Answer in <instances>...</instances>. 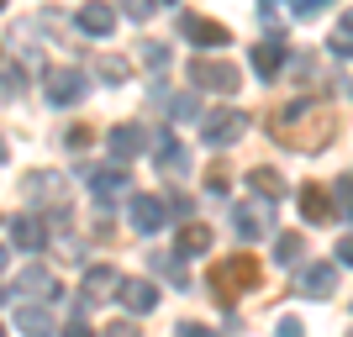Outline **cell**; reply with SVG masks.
<instances>
[{
  "mask_svg": "<svg viewBox=\"0 0 353 337\" xmlns=\"http://www.w3.org/2000/svg\"><path fill=\"white\" fill-rule=\"evenodd\" d=\"M63 337H95V332H90L85 322H69V327H63Z\"/></svg>",
  "mask_w": 353,
  "mask_h": 337,
  "instance_id": "obj_39",
  "label": "cell"
},
{
  "mask_svg": "<svg viewBox=\"0 0 353 337\" xmlns=\"http://www.w3.org/2000/svg\"><path fill=\"white\" fill-rule=\"evenodd\" d=\"M280 69H285V37L274 32L264 43H253V74H259V79H274Z\"/></svg>",
  "mask_w": 353,
  "mask_h": 337,
  "instance_id": "obj_11",
  "label": "cell"
},
{
  "mask_svg": "<svg viewBox=\"0 0 353 337\" xmlns=\"http://www.w3.org/2000/svg\"><path fill=\"white\" fill-rule=\"evenodd\" d=\"M269 137L290 153H322L332 137H338V116L316 101H290L269 116Z\"/></svg>",
  "mask_w": 353,
  "mask_h": 337,
  "instance_id": "obj_1",
  "label": "cell"
},
{
  "mask_svg": "<svg viewBox=\"0 0 353 337\" xmlns=\"http://www.w3.org/2000/svg\"><path fill=\"white\" fill-rule=\"evenodd\" d=\"M179 37H190L195 48H227V43H232V32L221 27V21H211V16H195V11L179 16Z\"/></svg>",
  "mask_w": 353,
  "mask_h": 337,
  "instance_id": "obj_6",
  "label": "cell"
},
{
  "mask_svg": "<svg viewBox=\"0 0 353 337\" xmlns=\"http://www.w3.org/2000/svg\"><path fill=\"white\" fill-rule=\"evenodd\" d=\"M269 211H274V201H243V205L232 211L237 237H243V243H259V237L274 227V216H269Z\"/></svg>",
  "mask_w": 353,
  "mask_h": 337,
  "instance_id": "obj_4",
  "label": "cell"
},
{
  "mask_svg": "<svg viewBox=\"0 0 353 337\" xmlns=\"http://www.w3.org/2000/svg\"><path fill=\"white\" fill-rule=\"evenodd\" d=\"M243 127H248V116H243V111H211L201 137H206L211 147H227V143H237V137H243Z\"/></svg>",
  "mask_w": 353,
  "mask_h": 337,
  "instance_id": "obj_8",
  "label": "cell"
},
{
  "mask_svg": "<svg viewBox=\"0 0 353 337\" xmlns=\"http://www.w3.org/2000/svg\"><path fill=\"white\" fill-rule=\"evenodd\" d=\"M95 74H101L105 85H127V74H132V63L121 59V53H101V59H95Z\"/></svg>",
  "mask_w": 353,
  "mask_h": 337,
  "instance_id": "obj_24",
  "label": "cell"
},
{
  "mask_svg": "<svg viewBox=\"0 0 353 337\" xmlns=\"http://www.w3.org/2000/svg\"><path fill=\"white\" fill-rule=\"evenodd\" d=\"M127 211H132V227L143 237H159L163 227H169V201H163V195H132Z\"/></svg>",
  "mask_w": 353,
  "mask_h": 337,
  "instance_id": "obj_5",
  "label": "cell"
},
{
  "mask_svg": "<svg viewBox=\"0 0 353 337\" xmlns=\"http://www.w3.org/2000/svg\"><path fill=\"white\" fill-rule=\"evenodd\" d=\"M348 337H353V332H348Z\"/></svg>",
  "mask_w": 353,
  "mask_h": 337,
  "instance_id": "obj_47",
  "label": "cell"
},
{
  "mask_svg": "<svg viewBox=\"0 0 353 337\" xmlns=\"http://www.w3.org/2000/svg\"><path fill=\"white\" fill-rule=\"evenodd\" d=\"M21 195H32V201H53V205H69V190H63L59 174H27L21 179ZM48 205V211H53Z\"/></svg>",
  "mask_w": 353,
  "mask_h": 337,
  "instance_id": "obj_14",
  "label": "cell"
},
{
  "mask_svg": "<svg viewBox=\"0 0 353 337\" xmlns=\"http://www.w3.org/2000/svg\"><path fill=\"white\" fill-rule=\"evenodd\" d=\"M332 211H338L343 221H353V174H343L338 185H332Z\"/></svg>",
  "mask_w": 353,
  "mask_h": 337,
  "instance_id": "obj_26",
  "label": "cell"
},
{
  "mask_svg": "<svg viewBox=\"0 0 353 337\" xmlns=\"http://www.w3.org/2000/svg\"><path fill=\"white\" fill-rule=\"evenodd\" d=\"M348 95H353V85H348Z\"/></svg>",
  "mask_w": 353,
  "mask_h": 337,
  "instance_id": "obj_46",
  "label": "cell"
},
{
  "mask_svg": "<svg viewBox=\"0 0 353 337\" xmlns=\"http://www.w3.org/2000/svg\"><path fill=\"white\" fill-rule=\"evenodd\" d=\"M169 216H190V195H169Z\"/></svg>",
  "mask_w": 353,
  "mask_h": 337,
  "instance_id": "obj_33",
  "label": "cell"
},
{
  "mask_svg": "<svg viewBox=\"0 0 353 337\" xmlns=\"http://www.w3.org/2000/svg\"><path fill=\"white\" fill-rule=\"evenodd\" d=\"M101 337H143V332H137V327L132 322H111V327H105V332Z\"/></svg>",
  "mask_w": 353,
  "mask_h": 337,
  "instance_id": "obj_32",
  "label": "cell"
},
{
  "mask_svg": "<svg viewBox=\"0 0 353 337\" xmlns=\"http://www.w3.org/2000/svg\"><path fill=\"white\" fill-rule=\"evenodd\" d=\"M121 290V274L111 264H95L85 269V300H111V295Z\"/></svg>",
  "mask_w": 353,
  "mask_h": 337,
  "instance_id": "obj_16",
  "label": "cell"
},
{
  "mask_svg": "<svg viewBox=\"0 0 353 337\" xmlns=\"http://www.w3.org/2000/svg\"><path fill=\"white\" fill-rule=\"evenodd\" d=\"M206 248H211V227H206V221H185L174 253H206Z\"/></svg>",
  "mask_w": 353,
  "mask_h": 337,
  "instance_id": "obj_23",
  "label": "cell"
},
{
  "mask_svg": "<svg viewBox=\"0 0 353 337\" xmlns=\"http://www.w3.org/2000/svg\"><path fill=\"white\" fill-rule=\"evenodd\" d=\"M301 216L311 221V227H327V221L338 216V211H332V190H316V185H301Z\"/></svg>",
  "mask_w": 353,
  "mask_h": 337,
  "instance_id": "obj_12",
  "label": "cell"
},
{
  "mask_svg": "<svg viewBox=\"0 0 353 337\" xmlns=\"http://www.w3.org/2000/svg\"><path fill=\"white\" fill-rule=\"evenodd\" d=\"M0 163H6V143H0Z\"/></svg>",
  "mask_w": 353,
  "mask_h": 337,
  "instance_id": "obj_42",
  "label": "cell"
},
{
  "mask_svg": "<svg viewBox=\"0 0 353 337\" xmlns=\"http://www.w3.org/2000/svg\"><path fill=\"white\" fill-rule=\"evenodd\" d=\"M0 269H6V248H0Z\"/></svg>",
  "mask_w": 353,
  "mask_h": 337,
  "instance_id": "obj_41",
  "label": "cell"
},
{
  "mask_svg": "<svg viewBox=\"0 0 353 337\" xmlns=\"http://www.w3.org/2000/svg\"><path fill=\"white\" fill-rule=\"evenodd\" d=\"M90 95V79L79 69H48V101L53 105H79Z\"/></svg>",
  "mask_w": 353,
  "mask_h": 337,
  "instance_id": "obj_7",
  "label": "cell"
},
{
  "mask_svg": "<svg viewBox=\"0 0 353 337\" xmlns=\"http://www.w3.org/2000/svg\"><path fill=\"white\" fill-rule=\"evenodd\" d=\"M0 337H6V327H0Z\"/></svg>",
  "mask_w": 353,
  "mask_h": 337,
  "instance_id": "obj_45",
  "label": "cell"
},
{
  "mask_svg": "<svg viewBox=\"0 0 353 337\" xmlns=\"http://www.w3.org/2000/svg\"><path fill=\"white\" fill-rule=\"evenodd\" d=\"M190 85L216 90V95H232V90L243 85V74H237V63H221V59H195V63H190Z\"/></svg>",
  "mask_w": 353,
  "mask_h": 337,
  "instance_id": "obj_3",
  "label": "cell"
},
{
  "mask_svg": "<svg viewBox=\"0 0 353 337\" xmlns=\"http://www.w3.org/2000/svg\"><path fill=\"white\" fill-rule=\"evenodd\" d=\"M174 116H179V121L201 116V101H195V95H179V101H174Z\"/></svg>",
  "mask_w": 353,
  "mask_h": 337,
  "instance_id": "obj_31",
  "label": "cell"
},
{
  "mask_svg": "<svg viewBox=\"0 0 353 337\" xmlns=\"http://www.w3.org/2000/svg\"><path fill=\"white\" fill-rule=\"evenodd\" d=\"M301 253H306L301 232H280L274 237V264H301Z\"/></svg>",
  "mask_w": 353,
  "mask_h": 337,
  "instance_id": "obj_25",
  "label": "cell"
},
{
  "mask_svg": "<svg viewBox=\"0 0 353 337\" xmlns=\"http://www.w3.org/2000/svg\"><path fill=\"white\" fill-rule=\"evenodd\" d=\"M153 143H159V169L163 174H185V169H190V147L174 143V132H159Z\"/></svg>",
  "mask_w": 353,
  "mask_h": 337,
  "instance_id": "obj_17",
  "label": "cell"
},
{
  "mask_svg": "<svg viewBox=\"0 0 353 337\" xmlns=\"http://www.w3.org/2000/svg\"><path fill=\"white\" fill-rule=\"evenodd\" d=\"M280 337H306V327L295 322V316H280Z\"/></svg>",
  "mask_w": 353,
  "mask_h": 337,
  "instance_id": "obj_35",
  "label": "cell"
},
{
  "mask_svg": "<svg viewBox=\"0 0 353 337\" xmlns=\"http://www.w3.org/2000/svg\"><path fill=\"white\" fill-rule=\"evenodd\" d=\"M338 264H348V269H353V232L338 243Z\"/></svg>",
  "mask_w": 353,
  "mask_h": 337,
  "instance_id": "obj_38",
  "label": "cell"
},
{
  "mask_svg": "<svg viewBox=\"0 0 353 337\" xmlns=\"http://www.w3.org/2000/svg\"><path fill=\"white\" fill-rule=\"evenodd\" d=\"M327 43H332V53H338V59H353V11L338 21V32H332Z\"/></svg>",
  "mask_w": 353,
  "mask_h": 337,
  "instance_id": "obj_27",
  "label": "cell"
},
{
  "mask_svg": "<svg viewBox=\"0 0 353 337\" xmlns=\"http://www.w3.org/2000/svg\"><path fill=\"white\" fill-rule=\"evenodd\" d=\"M143 63H148V69H163V63H169V48H163V43H148L143 48Z\"/></svg>",
  "mask_w": 353,
  "mask_h": 337,
  "instance_id": "obj_30",
  "label": "cell"
},
{
  "mask_svg": "<svg viewBox=\"0 0 353 337\" xmlns=\"http://www.w3.org/2000/svg\"><path fill=\"white\" fill-rule=\"evenodd\" d=\"M90 137H95L90 127H74V132H69V147H90Z\"/></svg>",
  "mask_w": 353,
  "mask_h": 337,
  "instance_id": "obj_37",
  "label": "cell"
},
{
  "mask_svg": "<svg viewBox=\"0 0 353 337\" xmlns=\"http://www.w3.org/2000/svg\"><path fill=\"white\" fill-rule=\"evenodd\" d=\"M6 300H11V290H0V306H6Z\"/></svg>",
  "mask_w": 353,
  "mask_h": 337,
  "instance_id": "obj_40",
  "label": "cell"
},
{
  "mask_svg": "<svg viewBox=\"0 0 353 337\" xmlns=\"http://www.w3.org/2000/svg\"><path fill=\"white\" fill-rule=\"evenodd\" d=\"M248 185H253L259 201H280L285 195V174L280 169H248Z\"/></svg>",
  "mask_w": 353,
  "mask_h": 337,
  "instance_id": "obj_21",
  "label": "cell"
},
{
  "mask_svg": "<svg viewBox=\"0 0 353 337\" xmlns=\"http://www.w3.org/2000/svg\"><path fill=\"white\" fill-rule=\"evenodd\" d=\"M85 174H90V195H95V201H111V195H121V190H127V169H121V163H117V169H85Z\"/></svg>",
  "mask_w": 353,
  "mask_h": 337,
  "instance_id": "obj_19",
  "label": "cell"
},
{
  "mask_svg": "<svg viewBox=\"0 0 353 337\" xmlns=\"http://www.w3.org/2000/svg\"><path fill=\"white\" fill-rule=\"evenodd\" d=\"M105 147H111V159H117V163H132L137 153L148 147V132H143V127H111V132H105Z\"/></svg>",
  "mask_w": 353,
  "mask_h": 337,
  "instance_id": "obj_10",
  "label": "cell"
},
{
  "mask_svg": "<svg viewBox=\"0 0 353 337\" xmlns=\"http://www.w3.org/2000/svg\"><path fill=\"white\" fill-rule=\"evenodd\" d=\"M332 0H285V11L290 16H301V21H311V16H322Z\"/></svg>",
  "mask_w": 353,
  "mask_h": 337,
  "instance_id": "obj_29",
  "label": "cell"
},
{
  "mask_svg": "<svg viewBox=\"0 0 353 337\" xmlns=\"http://www.w3.org/2000/svg\"><path fill=\"white\" fill-rule=\"evenodd\" d=\"M174 337H216V332H211V327H201V322H185Z\"/></svg>",
  "mask_w": 353,
  "mask_h": 337,
  "instance_id": "obj_36",
  "label": "cell"
},
{
  "mask_svg": "<svg viewBox=\"0 0 353 337\" xmlns=\"http://www.w3.org/2000/svg\"><path fill=\"white\" fill-rule=\"evenodd\" d=\"M117 300H121L127 311H137V316H143V311L159 306V285H153V279H121Z\"/></svg>",
  "mask_w": 353,
  "mask_h": 337,
  "instance_id": "obj_13",
  "label": "cell"
},
{
  "mask_svg": "<svg viewBox=\"0 0 353 337\" xmlns=\"http://www.w3.org/2000/svg\"><path fill=\"white\" fill-rule=\"evenodd\" d=\"M295 290L306 295V300H327V295L338 290V269H332V264H311V269H301Z\"/></svg>",
  "mask_w": 353,
  "mask_h": 337,
  "instance_id": "obj_9",
  "label": "cell"
},
{
  "mask_svg": "<svg viewBox=\"0 0 353 337\" xmlns=\"http://www.w3.org/2000/svg\"><path fill=\"white\" fill-rule=\"evenodd\" d=\"M21 85H27V74L16 69V63H6V69H0V101H16Z\"/></svg>",
  "mask_w": 353,
  "mask_h": 337,
  "instance_id": "obj_28",
  "label": "cell"
},
{
  "mask_svg": "<svg viewBox=\"0 0 353 337\" xmlns=\"http://www.w3.org/2000/svg\"><path fill=\"white\" fill-rule=\"evenodd\" d=\"M11 243H16V248H27V253H37V248L48 243V227H43V216L21 211V216L11 221Z\"/></svg>",
  "mask_w": 353,
  "mask_h": 337,
  "instance_id": "obj_15",
  "label": "cell"
},
{
  "mask_svg": "<svg viewBox=\"0 0 353 337\" xmlns=\"http://www.w3.org/2000/svg\"><path fill=\"white\" fill-rule=\"evenodd\" d=\"M259 279H264L259 258H253V253H232V258H221V264H211L206 285L216 290V300H227V306H232L237 295H248L253 285H259Z\"/></svg>",
  "mask_w": 353,
  "mask_h": 337,
  "instance_id": "obj_2",
  "label": "cell"
},
{
  "mask_svg": "<svg viewBox=\"0 0 353 337\" xmlns=\"http://www.w3.org/2000/svg\"><path fill=\"white\" fill-rule=\"evenodd\" d=\"M206 185H211V190H216V195H227V169H221V163H216V169H211V174H206Z\"/></svg>",
  "mask_w": 353,
  "mask_h": 337,
  "instance_id": "obj_34",
  "label": "cell"
},
{
  "mask_svg": "<svg viewBox=\"0 0 353 337\" xmlns=\"http://www.w3.org/2000/svg\"><path fill=\"white\" fill-rule=\"evenodd\" d=\"M159 6H174V0H159Z\"/></svg>",
  "mask_w": 353,
  "mask_h": 337,
  "instance_id": "obj_43",
  "label": "cell"
},
{
  "mask_svg": "<svg viewBox=\"0 0 353 337\" xmlns=\"http://www.w3.org/2000/svg\"><path fill=\"white\" fill-rule=\"evenodd\" d=\"M16 327H21L27 337H53V316H48L43 306H21L16 311Z\"/></svg>",
  "mask_w": 353,
  "mask_h": 337,
  "instance_id": "obj_22",
  "label": "cell"
},
{
  "mask_svg": "<svg viewBox=\"0 0 353 337\" xmlns=\"http://www.w3.org/2000/svg\"><path fill=\"white\" fill-rule=\"evenodd\" d=\"M111 27H117V11L105 0H90L79 11V32H90V37H111Z\"/></svg>",
  "mask_w": 353,
  "mask_h": 337,
  "instance_id": "obj_20",
  "label": "cell"
},
{
  "mask_svg": "<svg viewBox=\"0 0 353 337\" xmlns=\"http://www.w3.org/2000/svg\"><path fill=\"white\" fill-rule=\"evenodd\" d=\"M0 11H6V0H0Z\"/></svg>",
  "mask_w": 353,
  "mask_h": 337,
  "instance_id": "obj_44",
  "label": "cell"
},
{
  "mask_svg": "<svg viewBox=\"0 0 353 337\" xmlns=\"http://www.w3.org/2000/svg\"><path fill=\"white\" fill-rule=\"evenodd\" d=\"M11 295H32V300H53L59 295V279L48 274V269H21V279H16Z\"/></svg>",
  "mask_w": 353,
  "mask_h": 337,
  "instance_id": "obj_18",
  "label": "cell"
}]
</instances>
